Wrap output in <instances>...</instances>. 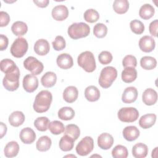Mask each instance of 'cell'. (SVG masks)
<instances>
[{
    "instance_id": "43",
    "label": "cell",
    "mask_w": 158,
    "mask_h": 158,
    "mask_svg": "<svg viewBox=\"0 0 158 158\" xmlns=\"http://www.w3.org/2000/svg\"><path fill=\"white\" fill-rule=\"evenodd\" d=\"M52 47L56 51H61L66 46V43L64 38L62 36H57L54 41L52 43Z\"/></svg>"
},
{
    "instance_id": "2",
    "label": "cell",
    "mask_w": 158,
    "mask_h": 158,
    "mask_svg": "<svg viewBox=\"0 0 158 158\" xmlns=\"http://www.w3.org/2000/svg\"><path fill=\"white\" fill-rule=\"evenodd\" d=\"M4 73L2 84L5 89L10 91L17 90L19 86L20 70L19 67L15 65Z\"/></svg>"
},
{
    "instance_id": "30",
    "label": "cell",
    "mask_w": 158,
    "mask_h": 158,
    "mask_svg": "<svg viewBox=\"0 0 158 158\" xmlns=\"http://www.w3.org/2000/svg\"><path fill=\"white\" fill-rule=\"evenodd\" d=\"M11 30L15 36H23L27 32L28 27L25 22L22 21H17L12 24Z\"/></svg>"
},
{
    "instance_id": "10",
    "label": "cell",
    "mask_w": 158,
    "mask_h": 158,
    "mask_svg": "<svg viewBox=\"0 0 158 158\" xmlns=\"http://www.w3.org/2000/svg\"><path fill=\"white\" fill-rule=\"evenodd\" d=\"M22 85L24 89L28 93H33L38 86V80L33 74H27L23 78Z\"/></svg>"
},
{
    "instance_id": "23",
    "label": "cell",
    "mask_w": 158,
    "mask_h": 158,
    "mask_svg": "<svg viewBox=\"0 0 158 158\" xmlns=\"http://www.w3.org/2000/svg\"><path fill=\"white\" fill-rule=\"evenodd\" d=\"M85 98L89 102L97 101L100 98V91L95 86H89L85 90Z\"/></svg>"
},
{
    "instance_id": "21",
    "label": "cell",
    "mask_w": 158,
    "mask_h": 158,
    "mask_svg": "<svg viewBox=\"0 0 158 158\" xmlns=\"http://www.w3.org/2000/svg\"><path fill=\"white\" fill-rule=\"evenodd\" d=\"M122 80L127 83H130L134 81L137 78V71L134 67H125L122 72Z\"/></svg>"
},
{
    "instance_id": "28",
    "label": "cell",
    "mask_w": 158,
    "mask_h": 158,
    "mask_svg": "<svg viewBox=\"0 0 158 158\" xmlns=\"http://www.w3.org/2000/svg\"><path fill=\"white\" fill-rule=\"evenodd\" d=\"M52 144L51 138L48 136H42L37 141L36 148L40 152H45L48 151Z\"/></svg>"
},
{
    "instance_id": "16",
    "label": "cell",
    "mask_w": 158,
    "mask_h": 158,
    "mask_svg": "<svg viewBox=\"0 0 158 158\" xmlns=\"http://www.w3.org/2000/svg\"><path fill=\"white\" fill-rule=\"evenodd\" d=\"M50 50V46L48 41L44 39L37 40L34 44V51L39 56L46 55Z\"/></svg>"
},
{
    "instance_id": "47",
    "label": "cell",
    "mask_w": 158,
    "mask_h": 158,
    "mask_svg": "<svg viewBox=\"0 0 158 158\" xmlns=\"http://www.w3.org/2000/svg\"><path fill=\"white\" fill-rule=\"evenodd\" d=\"M157 26H158V20L156 19L151 22L149 27V30L151 35L154 37H157Z\"/></svg>"
},
{
    "instance_id": "20",
    "label": "cell",
    "mask_w": 158,
    "mask_h": 158,
    "mask_svg": "<svg viewBox=\"0 0 158 158\" xmlns=\"http://www.w3.org/2000/svg\"><path fill=\"white\" fill-rule=\"evenodd\" d=\"M78 96V89L74 86H67L63 92V98L68 103L75 102Z\"/></svg>"
},
{
    "instance_id": "50",
    "label": "cell",
    "mask_w": 158,
    "mask_h": 158,
    "mask_svg": "<svg viewBox=\"0 0 158 158\" xmlns=\"http://www.w3.org/2000/svg\"><path fill=\"white\" fill-rule=\"evenodd\" d=\"M0 138H2V137L6 134L7 132V126L3 122L0 123Z\"/></svg>"
},
{
    "instance_id": "37",
    "label": "cell",
    "mask_w": 158,
    "mask_h": 158,
    "mask_svg": "<svg viewBox=\"0 0 158 158\" xmlns=\"http://www.w3.org/2000/svg\"><path fill=\"white\" fill-rule=\"evenodd\" d=\"M48 129L52 134L57 135L61 134L64 131L65 127L64 124L58 120H54L50 122Z\"/></svg>"
},
{
    "instance_id": "24",
    "label": "cell",
    "mask_w": 158,
    "mask_h": 158,
    "mask_svg": "<svg viewBox=\"0 0 158 158\" xmlns=\"http://www.w3.org/2000/svg\"><path fill=\"white\" fill-rule=\"evenodd\" d=\"M25 115L21 111H14L9 117V123L15 127H19L22 125L25 121Z\"/></svg>"
},
{
    "instance_id": "13",
    "label": "cell",
    "mask_w": 158,
    "mask_h": 158,
    "mask_svg": "<svg viewBox=\"0 0 158 158\" xmlns=\"http://www.w3.org/2000/svg\"><path fill=\"white\" fill-rule=\"evenodd\" d=\"M114 138L108 133H101L98 138V146L104 150L110 149L114 144Z\"/></svg>"
},
{
    "instance_id": "12",
    "label": "cell",
    "mask_w": 158,
    "mask_h": 158,
    "mask_svg": "<svg viewBox=\"0 0 158 158\" xmlns=\"http://www.w3.org/2000/svg\"><path fill=\"white\" fill-rule=\"evenodd\" d=\"M52 17L57 21H63L68 17L69 10L64 5H57L52 10Z\"/></svg>"
},
{
    "instance_id": "9",
    "label": "cell",
    "mask_w": 158,
    "mask_h": 158,
    "mask_svg": "<svg viewBox=\"0 0 158 158\" xmlns=\"http://www.w3.org/2000/svg\"><path fill=\"white\" fill-rule=\"evenodd\" d=\"M94 148V141L91 136H85L77 144L76 146L77 153L81 156L89 154Z\"/></svg>"
},
{
    "instance_id": "38",
    "label": "cell",
    "mask_w": 158,
    "mask_h": 158,
    "mask_svg": "<svg viewBox=\"0 0 158 158\" xmlns=\"http://www.w3.org/2000/svg\"><path fill=\"white\" fill-rule=\"evenodd\" d=\"M112 156L114 158H126L128 152L127 148L123 145H117L112 150Z\"/></svg>"
},
{
    "instance_id": "25",
    "label": "cell",
    "mask_w": 158,
    "mask_h": 158,
    "mask_svg": "<svg viewBox=\"0 0 158 158\" xmlns=\"http://www.w3.org/2000/svg\"><path fill=\"white\" fill-rule=\"evenodd\" d=\"M57 81V76L54 72H47L41 78L42 85L46 88H51L55 85Z\"/></svg>"
},
{
    "instance_id": "27",
    "label": "cell",
    "mask_w": 158,
    "mask_h": 158,
    "mask_svg": "<svg viewBox=\"0 0 158 158\" xmlns=\"http://www.w3.org/2000/svg\"><path fill=\"white\" fill-rule=\"evenodd\" d=\"M19 151V145L17 142L12 141L9 142L4 149V155L7 157H15Z\"/></svg>"
},
{
    "instance_id": "35",
    "label": "cell",
    "mask_w": 158,
    "mask_h": 158,
    "mask_svg": "<svg viewBox=\"0 0 158 158\" xmlns=\"http://www.w3.org/2000/svg\"><path fill=\"white\" fill-rule=\"evenodd\" d=\"M64 135H69L75 141L80 135V130L77 125L69 124L65 128Z\"/></svg>"
},
{
    "instance_id": "29",
    "label": "cell",
    "mask_w": 158,
    "mask_h": 158,
    "mask_svg": "<svg viewBox=\"0 0 158 158\" xmlns=\"http://www.w3.org/2000/svg\"><path fill=\"white\" fill-rule=\"evenodd\" d=\"M75 140L70 136L64 135L59 141L60 149L65 152L71 151L74 146Z\"/></svg>"
},
{
    "instance_id": "42",
    "label": "cell",
    "mask_w": 158,
    "mask_h": 158,
    "mask_svg": "<svg viewBox=\"0 0 158 158\" xmlns=\"http://www.w3.org/2000/svg\"><path fill=\"white\" fill-rule=\"evenodd\" d=\"M113 57L112 54L107 51H102L98 56V60L99 62L103 65H107L110 64L112 60Z\"/></svg>"
},
{
    "instance_id": "36",
    "label": "cell",
    "mask_w": 158,
    "mask_h": 158,
    "mask_svg": "<svg viewBox=\"0 0 158 158\" xmlns=\"http://www.w3.org/2000/svg\"><path fill=\"white\" fill-rule=\"evenodd\" d=\"M50 121L46 117H38L34 122V126L40 131H45L48 129Z\"/></svg>"
},
{
    "instance_id": "6",
    "label": "cell",
    "mask_w": 158,
    "mask_h": 158,
    "mask_svg": "<svg viewBox=\"0 0 158 158\" xmlns=\"http://www.w3.org/2000/svg\"><path fill=\"white\" fill-rule=\"evenodd\" d=\"M28 48V44L26 39L22 37H19L13 42L10 51L14 57L20 58L26 54Z\"/></svg>"
},
{
    "instance_id": "45",
    "label": "cell",
    "mask_w": 158,
    "mask_h": 158,
    "mask_svg": "<svg viewBox=\"0 0 158 158\" xmlns=\"http://www.w3.org/2000/svg\"><path fill=\"white\" fill-rule=\"evenodd\" d=\"M16 64L15 62L9 59H2L0 62V67L1 70L2 72L5 73L11 68H12L14 66H15Z\"/></svg>"
},
{
    "instance_id": "32",
    "label": "cell",
    "mask_w": 158,
    "mask_h": 158,
    "mask_svg": "<svg viewBox=\"0 0 158 158\" xmlns=\"http://www.w3.org/2000/svg\"><path fill=\"white\" fill-rule=\"evenodd\" d=\"M129 8V2L127 0H115L113 3L114 10L118 14H123L127 12Z\"/></svg>"
},
{
    "instance_id": "19",
    "label": "cell",
    "mask_w": 158,
    "mask_h": 158,
    "mask_svg": "<svg viewBox=\"0 0 158 158\" xmlns=\"http://www.w3.org/2000/svg\"><path fill=\"white\" fill-rule=\"evenodd\" d=\"M123 138L128 141L136 140L139 136V130L135 126H127L122 131Z\"/></svg>"
},
{
    "instance_id": "33",
    "label": "cell",
    "mask_w": 158,
    "mask_h": 158,
    "mask_svg": "<svg viewBox=\"0 0 158 158\" xmlns=\"http://www.w3.org/2000/svg\"><path fill=\"white\" fill-rule=\"evenodd\" d=\"M141 67L147 70L154 69L157 65L156 59L151 56H144L140 60Z\"/></svg>"
},
{
    "instance_id": "26",
    "label": "cell",
    "mask_w": 158,
    "mask_h": 158,
    "mask_svg": "<svg viewBox=\"0 0 158 158\" xmlns=\"http://www.w3.org/2000/svg\"><path fill=\"white\" fill-rule=\"evenodd\" d=\"M148 153V146L142 143H138L135 144L132 148V154L136 158L145 157Z\"/></svg>"
},
{
    "instance_id": "4",
    "label": "cell",
    "mask_w": 158,
    "mask_h": 158,
    "mask_svg": "<svg viewBox=\"0 0 158 158\" xmlns=\"http://www.w3.org/2000/svg\"><path fill=\"white\" fill-rule=\"evenodd\" d=\"M77 63L86 72H93L96 68L94 54L88 51L79 54L77 58Z\"/></svg>"
},
{
    "instance_id": "11",
    "label": "cell",
    "mask_w": 158,
    "mask_h": 158,
    "mask_svg": "<svg viewBox=\"0 0 158 158\" xmlns=\"http://www.w3.org/2000/svg\"><path fill=\"white\" fill-rule=\"evenodd\" d=\"M139 46L142 51L144 52H150L154 49L156 43L151 36L146 35L140 38L139 41Z\"/></svg>"
},
{
    "instance_id": "44",
    "label": "cell",
    "mask_w": 158,
    "mask_h": 158,
    "mask_svg": "<svg viewBox=\"0 0 158 158\" xmlns=\"http://www.w3.org/2000/svg\"><path fill=\"white\" fill-rule=\"evenodd\" d=\"M122 65L125 68L128 67L135 68V67L137 65L136 59L134 56L127 55L123 59Z\"/></svg>"
},
{
    "instance_id": "34",
    "label": "cell",
    "mask_w": 158,
    "mask_h": 158,
    "mask_svg": "<svg viewBox=\"0 0 158 158\" xmlns=\"http://www.w3.org/2000/svg\"><path fill=\"white\" fill-rule=\"evenodd\" d=\"M75 116V111L70 107H63L58 111V117L62 120H72Z\"/></svg>"
},
{
    "instance_id": "1",
    "label": "cell",
    "mask_w": 158,
    "mask_h": 158,
    "mask_svg": "<svg viewBox=\"0 0 158 158\" xmlns=\"http://www.w3.org/2000/svg\"><path fill=\"white\" fill-rule=\"evenodd\" d=\"M52 101V95L48 90H42L35 97L33 105V109L38 113H43L48 111Z\"/></svg>"
},
{
    "instance_id": "3",
    "label": "cell",
    "mask_w": 158,
    "mask_h": 158,
    "mask_svg": "<svg viewBox=\"0 0 158 158\" xmlns=\"http://www.w3.org/2000/svg\"><path fill=\"white\" fill-rule=\"evenodd\" d=\"M117 77L116 69L112 66L106 67L102 69L99 78V84L103 88H109Z\"/></svg>"
},
{
    "instance_id": "31",
    "label": "cell",
    "mask_w": 158,
    "mask_h": 158,
    "mask_svg": "<svg viewBox=\"0 0 158 158\" xmlns=\"http://www.w3.org/2000/svg\"><path fill=\"white\" fill-rule=\"evenodd\" d=\"M155 9L150 4H144L139 9V15L144 20H148L153 17Z\"/></svg>"
},
{
    "instance_id": "15",
    "label": "cell",
    "mask_w": 158,
    "mask_h": 158,
    "mask_svg": "<svg viewBox=\"0 0 158 158\" xmlns=\"http://www.w3.org/2000/svg\"><path fill=\"white\" fill-rule=\"evenodd\" d=\"M138 98L137 89L134 86H129L125 89L122 96V101L126 104L134 102Z\"/></svg>"
},
{
    "instance_id": "8",
    "label": "cell",
    "mask_w": 158,
    "mask_h": 158,
    "mask_svg": "<svg viewBox=\"0 0 158 158\" xmlns=\"http://www.w3.org/2000/svg\"><path fill=\"white\" fill-rule=\"evenodd\" d=\"M23 66L25 69L34 75H40L44 69L43 63L33 56H29L26 58L23 61Z\"/></svg>"
},
{
    "instance_id": "51",
    "label": "cell",
    "mask_w": 158,
    "mask_h": 158,
    "mask_svg": "<svg viewBox=\"0 0 158 158\" xmlns=\"http://www.w3.org/2000/svg\"><path fill=\"white\" fill-rule=\"evenodd\" d=\"M70 156H73L74 157H76V156H74V155H73V156H71V155H70V156H69V155H67V156H65V157H70Z\"/></svg>"
},
{
    "instance_id": "7",
    "label": "cell",
    "mask_w": 158,
    "mask_h": 158,
    "mask_svg": "<svg viewBox=\"0 0 158 158\" xmlns=\"http://www.w3.org/2000/svg\"><path fill=\"white\" fill-rule=\"evenodd\" d=\"M117 116L118 119L123 122H133L138 118L139 112L133 107H122L118 110Z\"/></svg>"
},
{
    "instance_id": "5",
    "label": "cell",
    "mask_w": 158,
    "mask_h": 158,
    "mask_svg": "<svg viewBox=\"0 0 158 158\" xmlns=\"http://www.w3.org/2000/svg\"><path fill=\"white\" fill-rule=\"evenodd\" d=\"M69 36L73 40L86 37L90 33V28L84 22L72 23L67 31Z\"/></svg>"
},
{
    "instance_id": "49",
    "label": "cell",
    "mask_w": 158,
    "mask_h": 158,
    "mask_svg": "<svg viewBox=\"0 0 158 158\" xmlns=\"http://www.w3.org/2000/svg\"><path fill=\"white\" fill-rule=\"evenodd\" d=\"M33 2L38 6L41 8H44L48 6L49 3V0H40V1H36L34 0Z\"/></svg>"
},
{
    "instance_id": "39",
    "label": "cell",
    "mask_w": 158,
    "mask_h": 158,
    "mask_svg": "<svg viewBox=\"0 0 158 158\" xmlns=\"http://www.w3.org/2000/svg\"><path fill=\"white\" fill-rule=\"evenodd\" d=\"M99 19V14L97 10L94 9H87L84 13V19L89 23H94Z\"/></svg>"
},
{
    "instance_id": "14",
    "label": "cell",
    "mask_w": 158,
    "mask_h": 158,
    "mask_svg": "<svg viewBox=\"0 0 158 158\" xmlns=\"http://www.w3.org/2000/svg\"><path fill=\"white\" fill-rule=\"evenodd\" d=\"M57 65L62 69H69L73 65L72 57L67 53H62L59 54L56 59Z\"/></svg>"
},
{
    "instance_id": "46",
    "label": "cell",
    "mask_w": 158,
    "mask_h": 158,
    "mask_svg": "<svg viewBox=\"0 0 158 158\" xmlns=\"http://www.w3.org/2000/svg\"><path fill=\"white\" fill-rule=\"evenodd\" d=\"M10 22L9 15L4 11L0 12V27H3L8 25Z\"/></svg>"
},
{
    "instance_id": "18",
    "label": "cell",
    "mask_w": 158,
    "mask_h": 158,
    "mask_svg": "<svg viewBox=\"0 0 158 158\" xmlns=\"http://www.w3.org/2000/svg\"><path fill=\"white\" fill-rule=\"evenodd\" d=\"M20 138L21 141L24 144H31L33 143L36 139L35 132L29 127H26L23 128L19 134Z\"/></svg>"
},
{
    "instance_id": "41",
    "label": "cell",
    "mask_w": 158,
    "mask_h": 158,
    "mask_svg": "<svg viewBox=\"0 0 158 158\" xmlns=\"http://www.w3.org/2000/svg\"><path fill=\"white\" fill-rule=\"evenodd\" d=\"M130 27L132 32L136 35H141L144 31V25L142 22L135 19L130 23Z\"/></svg>"
},
{
    "instance_id": "48",
    "label": "cell",
    "mask_w": 158,
    "mask_h": 158,
    "mask_svg": "<svg viewBox=\"0 0 158 158\" xmlns=\"http://www.w3.org/2000/svg\"><path fill=\"white\" fill-rule=\"evenodd\" d=\"M9 40L6 35L1 34L0 35V50L4 51L6 49L8 46Z\"/></svg>"
},
{
    "instance_id": "22",
    "label": "cell",
    "mask_w": 158,
    "mask_h": 158,
    "mask_svg": "<svg viewBox=\"0 0 158 158\" xmlns=\"http://www.w3.org/2000/svg\"><path fill=\"white\" fill-rule=\"evenodd\" d=\"M156 121V115L147 114L142 115L139 120V125L143 129H148L152 127Z\"/></svg>"
},
{
    "instance_id": "17",
    "label": "cell",
    "mask_w": 158,
    "mask_h": 158,
    "mask_svg": "<svg viewBox=\"0 0 158 158\" xmlns=\"http://www.w3.org/2000/svg\"><path fill=\"white\" fill-rule=\"evenodd\" d=\"M143 102L147 106H152L157 100V93L152 88H147L142 95Z\"/></svg>"
},
{
    "instance_id": "40",
    "label": "cell",
    "mask_w": 158,
    "mask_h": 158,
    "mask_svg": "<svg viewBox=\"0 0 158 158\" xmlns=\"http://www.w3.org/2000/svg\"><path fill=\"white\" fill-rule=\"evenodd\" d=\"M107 33V27L106 25L102 23L96 24L93 28V33L94 36L98 38L105 37Z\"/></svg>"
}]
</instances>
